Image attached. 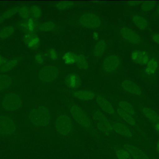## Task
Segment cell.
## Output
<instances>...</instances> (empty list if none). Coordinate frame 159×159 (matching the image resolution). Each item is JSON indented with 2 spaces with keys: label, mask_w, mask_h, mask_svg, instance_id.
I'll list each match as a JSON object with an SVG mask.
<instances>
[{
  "label": "cell",
  "mask_w": 159,
  "mask_h": 159,
  "mask_svg": "<svg viewBox=\"0 0 159 159\" xmlns=\"http://www.w3.org/2000/svg\"><path fill=\"white\" fill-rule=\"evenodd\" d=\"M29 119L32 124L39 128L47 127L51 120V114L49 110L45 106H40L31 110Z\"/></svg>",
  "instance_id": "obj_1"
},
{
  "label": "cell",
  "mask_w": 159,
  "mask_h": 159,
  "mask_svg": "<svg viewBox=\"0 0 159 159\" xmlns=\"http://www.w3.org/2000/svg\"><path fill=\"white\" fill-rule=\"evenodd\" d=\"M55 128L59 134L62 136H68L73 131V123L69 116L61 114L56 119Z\"/></svg>",
  "instance_id": "obj_2"
},
{
  "label": "cell",
  "mask_w": 159,
  "mask_h": 159,
  "mask_svg": "<svg viewBox=\"0 0 159 159\" xmlns=\"http://www.w3.org/2000/svg\"><path fill=\"white\" fill-rule=\"evenodd\" d=\"M22 105V100L18 94L14 92L7 93L3 98L2 106L5 110L14 112L18 110Z\"/></svg>",
  "instance_id": "obj_3"
},
{
  "label": "cell",
  "mask_w": 159,
  "mask_h": 159,
  "mask_svg": "<svg viewBox=\"0 0 159 159\" xmlns=\"http://www.w3.org/2000/svg\"><path fill=\"white\" fill-rule=\"evenodd\" d=\"M72 116L77 123L84 129L90 128V120L84 111L78 105H72L70 107Z\"/></svg>",
  "instance_id": "obj_4"
},
{
  "label": "cell",
  "mask_w": 159,
  "mask_h": 159,
  "mask_svg": "<svg viewBox=\"0 0 159 159\" xmlns=\"http://www.w3.org/2000/svg\"><path fill=\"white\" fill-rule=\"evenodd\" d=\"M78 21L80 26L88 29H97L102 24L101 18L97 15L91 13L82 14L80 16Z\"/></svg>",
  "instance_id": "obj_5"
},
{
  "label": "cell",
  "mask_w": 159,
  "mask_h": 159,
  "mask_svg": "<svg viewBox=\"0 0 159 159\" xmlns=\"http://www.w3.org/2000/svg\"><path fill=\"white\" fill-rule=\"evenodd\" d=\"M59 70L54 65H46L42 68L38 73V77L44 82H52L58 77Z\"/></svg>",
  "instance_id": "obj_6"
},
{
  "label": "cell",
  "mask_w": 159,
  "mask_h": 159,
  "mask_svg": "<svg viewBox=\"0 0 159 159\" xmlns=\"http://www.w3.org/2000/svg\"><path fill=\"white\" fill-rule=\"evenodd\" d=\"M93 119L98 129L102 132L107 134H110L112 132L113 125L103 113L101 111H96L93 115Z\"/></svg>",
  "instance_id": "obj_7"
},
{
  "label": "cell",
  "mask_w": 159,
  "mask_h": 159,
  "mask_svg": "<svg viewBox=\"0 0 159 159\" xmlns=\"http://www.w3.org/2000/svg\"><path fill=\"white\" fill-rule=\"evenodd\" d=\"M16 130V125L12 119L7 116H0V135L10 136Z\"/></svg>",
  "instance_id": "obj_8"
},
{
  "label": "cell",
  "mask_w": 159,
  "mask_h": 159,
  "mask_svg": "<svg viewBox=\"0 0 159 159\" xmlns=\"http://www.w3.org/2000/svg\"><path fill=\"white\" fill-rule=\"evenodd\" d=\"M120 59L116 55L112 54L107 56L103 62V69L107 73L112 72L116 71L120 65Z\"/></svg>",
  "instance_id": "obj_9"
},
{
  "label": "cell",
  "mask_w": 159,
  "mask_h": 159,
  "mask_svg": "<svg viewBox=\"0 0 159 159\" xmlns=\"http://www.w3.org/2000/svg\"><path fill=\"white\" fill-rule=\"evenodd\" d=\"M120 34L123 39L133 44H138L142 41L140 35L130 28L123 27L120 29Z\"/></svg>",
  "instance_id": "obj_10"
},
{
  "label": "cell",
  "mask_w": 159,
  "mask_h": 159,
  "mask_svg": "<svg viewBox=\"0 0 159 159\" xmlns=\"http://www.w3.org/2000/svg\"><path fill=\"white\" fill-rule=\"evenodd\" d=\"M22 40L29 49L33 50L37 49L41 44L40 38L34 33H25L23 35Z\"/></svg>",
  "instance_id": "obj_11"
},
{
  "label": "cell",
  "mask_w": 159,
  "mask_h": 159,
  "mask_svg": "<svg viewBox=\"0 0 159 159\" xmlns=\"http://www.w3.org/2000/svg\"><path fill=\"white\" fill-rule=\"evenodd\" d=\"M132 61L136 64L145 65L149 60V56L146 51L136 50L133 51L131 55Z\"/></svg>",
  "instance_id": "obj_12"
},
{
  "label": "cell",
  "mask_w": 159,
  "mask_h": 159,
  "mask_svg": "<svg viewBox=\"0 0 159 159\" xmlns=\"http://www.w3.org/2000/svg\"><path fill=\"white\" fill-rule=\"evenodd\" d=\"M96 101L100 108L105 113L110 115L115 114V108L106 98L102 95H98L96 98Z\"/></svg>",
  "instance_id": "obj_13"
},
{
  "label": "cell",
  "mask_w": 159,
  "mask_h": 159,
  "mask_svg": "<svg viewBox=\"0 0 159 159\" xmlns=\"http://www.w3.org/2000/svg\"><path fill=\"white\" fill-rule=\"evenodd\" d=\"M121 87L122 88L129 93L136 96H140L142 94L141 89L138 85H136L134 82L131 80H123L121 82Z\"/></svg>",
  "instance_id": "obj_14"
},
{
  "label": "cell",
  "mask_w": 159,
  "mask_h": 159,
  "mask_svg": "<svg viewBox=\"0 0 159 159\" xmlns=\"http://www.w3.org/2000/svg\"><path fill=\"white\" fill-rule=\"evenodd\" d=\"M124 149L129 153L130 157L134 159H149L143 151L132 145H125Z\"/></svg>",
  "instance_id": "obj_15"
},
{
  "label": "cell",
  "mask_w": 159,
  "mask_h": 159,
  "mask_svg": "<svg viewBox=\"0 0 159 159\" xmlns=\"http://www.w3.org/2000/svg\"><path fill=\"white\" fill-rule=\"evenodd\" d=\"M65 84L68 87L71 89H77L81 85V79L78 75L75 73H70L66 77Z\"/></svg>",
  "instance_id": "obj_16"
},
{
  "label": "cell",
  "mask_w": 159,
  "mask_h": 159,
  "mask_svg": "<svg viewBox=\"0 0 159 159\" xmlns=\"http://www.w3.org/2000/svg\"><path fill=\"white\" fill-rule=\"evenodd\" d=\"M113 130L118 134L127 138L132 137L133 134L128 126L123 123L116 122L113 124Z\"/></svg>",
  "instance_id": "obj_17"
},
{
  "label": "cell",
  "mask_w": 159,
  "mask_h": 159,
  "mask_svg": "<svg viewBox=\"0 0 159 159\" xmlns=\"http://www.w3.org/2000/svg\"><path fill=\"white\" fill-rule=\"evenodd\" d=\"M19 27L23 31L27 33H34L36 29V24L34 19L30 18L26 20L20 21Z\"/></svg>",
  "instance_id": "obj_18"
},
{
  "label": "cell",
  "mask_w": 159,
  "mask_h": 159,
  "mask_svg": "<svg viewBox=\"0 0 159 159\" xmlns=\"http://www.w3.org/2000/svg\"><path fill=\"white\" fill-rule=\"evenodd\" d=\"M73 95L76 99L85 101H91L95 96V93L89 90L76 91L74 92Z\"/></svg>",
  "instance_id": "obj_19"
},
{
  "label": "cell",
  "mask_w": 159,
  "mask_h": 159,
  "mask_svg": "<svg viewBox=\"0 0 159 159\" xmlns=\"http://www.w3.org/2000/svg\"><path fill=\"white\" fill-rule=\"evenodd\" d=\"M143 112L145 116L152 123L155 124L159 123V115L153 109L148 107H144Z\"/></svg>",
  "instance_id": "obj_20"
},
{
  "label": "cell",
  "mask_w": 159,
  "mask_h": 159,
  "mask_svg": "<svg viewBox=\"0 0 159 159\" xmlns=\"http://www.w3.org/2000/svg\"><path fill=\"white\" fill-rule=\"evenodd\" d=\"M107 49L106 42L103 39L99 40L95 44L93 49V55L95 57H100L103 54Z\"/></svg>",
  "instance_id": "obj_21"
},
{
  "label": "cell",
  "mask_w": 159,
  "mask_h": 159,
  "mask_svg": "<svg viewBox=\"0 0 159 159\" xmlns=\"http://www.w3.org/2000/svg\"><path fill=\"white\" fill-rule=\"evenodd\" d=\"M132 21L136 27L141 30H145L148 27V22L147 20L138 15H135L133 16Z\"/></svg>",
  "instance_id": "obj_22"
},
{
  "label": "cell",
  "mask_w": 159,
  "mask_h": 159,
  "mask_svg": "<svg viewBox=\"0 0 159 159\" xmlns=\"http://www.w3.org/2000/svg\"><path fill=\"white\" fill-rule=\"evenodd\" d=\"M159 66L157 60L155 58H152L148 61L145 69V72L148 75H152L157 72Z\"/></svg>",
  "instance_id": "obj_23"
},
{
  "label": "cell",
  "mask_w": 159,
  "mask_h": 159,
  "mask_svg": "<svg viewBox=\"0 0 159 159\" xmlns=\"http://www.w3.org/2000/svg\"><path fill=\"white\" fill-rule=\"evenodd\" d=\"M18 63V60L16 58L8 61L0 67V72L5 73L10 72L17 65Z\"/></svg>",
  "instance_id": "obj_24"
},
{
  "label": "cell",
  "mask_w": 159,
  "mask_h": 159,
  "mask_svg": "<svg viewBox=\"0 0 159 159\" xmlns=\"http://www.w3.org/2000/svg\"><path fill=\"white\" fill-rule=\"evenodd\" d=\"M13 80L7 75H0V91L7 89L11 87Z\"/></svg>",
  "instance_id": "obj_25"
},
{
  "label": "cell",
  "mask_w": 159,
  "mask_h": 159,
  "mask_svg": "<svg viewBox=\"0 0 159 159\" xmlns=\"http://www.w3.org/2000/svg\"><path fill=\"white\" fill-rule=\"evenodd\" d=\"M117 112L119 115L128 124L131 126H134L136 125V121L132 115L126 113L119 108L117 109Z\"/></svg>",
  "instance_id": "obj_26"
},
{
  "label": "cell",
  "mask_w": 159,
  "mask_h": 159,
  "mask_svg": "<svg viewBox=\"0 0 159 159\" xmlns=\"http://www.w3.org/2000/svg\"><path fill=\"white\" fill-rule=\"evenodd\" d=\"M19 7H12L6 11L0 16V24L2 23L6 20L8 19L17 14L18 12Z\"/></svg>",
  "instance_id": "obj_27"
},
{
  "label": "cell",
  "mask_w": 159,
  "mask_h": 159,
  "mask_svg": "<svg viewBox=\"0 0 159 159\" xmlns=\"http://www.w3.org/2000/svg\"><path fill=\"white\" fill-rule=\"evenodd\" d=\"M15 32V29L13 26H5L0 30V39H7L12 36Z\"/></svg>",
  "instance_id": "obj_28"
},
{
  "label": "cell",
  "mask_w": 159,
  "mask_h": 159,
  "mask_svg": "<svg viewBox=\"0 0 159 159\" xmlns=\"http://www.w3.org/2000/svg\"><path fill=\"white\" fill-rule=\"evenodd\" d=\"M118 105L119 108L126 113L130 114L132 116L135 115V110L133 106L128 102L124 101H120L119 102Z\"/></svg>",
  "instance_id": "obj_29"
},
{
  "label": "cell",
  "mask_w": 159,
  "mask_h": 159,
  "mask_svg": "<svg viewBox=\"0 0 159 159\" xmlns=\"http://www.w3.org/2000/svg\"><path fill=\"white\" fill-rule=\"evenodd\" d=\"M56 25L52 21H46L41 23L38 26V29L41 32H50L56 29Z\"/></svg>",
  "instance_id": "obj_30"
},
{
  "label": "cell",
  "mask_w": 159,
  "mask_h": 159,
  "mask_svg": "<svg viewBox=\"0 0 159 159\" xmlns=\"http://www.w3.org/2000/svg\"><path fill=\"white\" fill-rule=\"evenodd\" d=\"M77 54L72 52H67L63 56L64 63L68 65H71L76 63Z\"/></svg>",
  "instance_id": "obj_31"
},
{
  "label": "cell",
  "mask_w": 159,
  "mask_h": 159,
  "mask_svg": "<svg viewBox=\"0 0 159 159\" xmlns=\"http://www.w3.org/2000/svg\"><path fill=\"white\" fill-rule=\"evenodd\" d=\"M76 65L78 68L82 70H86L89 68V65L88 61L83 55L77 54L76 60Z\"/></svg>",
  "instance_id": "obj_32"
},
{
  "label": "cell",
  "mask_w": 159,
  "mask_h": 159,
  "mask_svg": "<svg viewBox=\"0 0 159 159\" xmlns=\"http://www.w3.org/2000/svg\"><path fill=\"white\" fill-rule=\"evenodd\" d=\"M75 3L71 1H61L56 4V7L60 10H66L72 8Z\"/></svg>",
  "instance_id": "obj_33"
},
{
  "label": "cell",
  "mask_w": 159,
  "mask_h": 159,
  "mask_svg": "<svg viewBox=\"0 0 159 159\" xmlns=\"http://www.w3.org/2000/svg\"><path fill=\"white\" fill-rule=\"evenodd\" d=\"M18 13L19 16L24 20L28 19L31 16L30 8L27 6H22L20 7Z\"/></svg>",
  "instance_id": "obj_34"
},
{
  "label": "cell",
  "mask_w": 159,
  "mask_h": 159,
  "mask_svg": "<svg viewBox=\"0 0 159 159\" xmlns=\"http://www.w3.org/2000/svg\"><path fill=\"white\" fill-rule=\"evenodd\" d=\"M32 16L35 19H38L42 16V11L40 7L37 5H32L30 8Z\"/></svg>",
  "instance_id": "obj_35"
},
{
  "label": "cell",
  "mask_w": 159,
  "mask_h": 159,
  "mask_svg": "<svg viewBox=\"0 0 159 159\" xmlns=\"http://www.w3.org/2000/svg\"><path fill=\"white\" fill-rule=\"evenodd\" d=\"M157 2L155 1H146L142 3L141 8L144 12L152 10L156 7Z\"/></svg>",
  "instance_id": "obj_36"
},
{
  "label": "cell",
  "mask_w": 159,
  "mask_h": 159,
  "mask_svg": "<svg viewBox=\"0 0 159 159\" xmlns=\"http://www.w3.org/2000/svg\"><path fill=\"white\" fill-rule=\"evenodd\" d=\"M116 156L118 159H129L130 155L125 149H118L116 151Z\"/></svg>",
  "instance_id": "obj_37"
},
{
  "label": "cell",
  "mask_w": 159,
  "mask_h": 159,
  "mask_svg": "<svg viewBox=\"0 0 159 159\" xmlns=\"http://www.w3.org/2000/svg\"><path fill=\"white\" fill-rule=\"evenodd\" d=\"M48 55L52 60L56 61L58 58V54L55 49H50L48 52Z\"/></svg>",
  "instance_id": "obj_38"
},
{
  "label": "cell",
  "mask_w": 159,
  "mask_h": 159,
  "mask_svg": "<svg viewBox=\"0 0 159 159\" xmlns=\"http://www.w3.org/2000/svg\"><path fill=\"white\" fill-rule=\"evenodd\" d=\"M34 59L37 64L42 65L44 63L45 59L43 55L41 53H38L35 54L34 57Z\"/></svg>",
  "instance_id": "obj_39"
},
{
  "label": "cell",
  "mask_w": 159,
  "mask_h": 159,
  "mask_svg": "<svg viewBox=\"0 0 159 159\" xmlns=\"http://www.w3.org/2000/svg\"><path fill=\"white\" fill-rule=\"evenodd\" d=\"M152 40L155 43L159 45V33L154 34L152 36Z\"/></svg>",
  "instance_id": "obj_40"
},
{
  "label": "cell",
  "mask_w": 159,
  "mask_h": 159,
  "mask_svg": "<svg viewBox=\"0 0 159 159\" xmlns=\"http://www.w3.org/2000/svg\"><path fill=\"white\" fill-rule=\"evenodd\" d=\"M141 1H129L127 2L129 5L131 6H135L138 5L142 3Z\"/></svg>",
  "instance_id": "obj_41"
},
{
  "label": "cell",
  "mask_w": 159,
  "mask_h": 159,
  "mask_svg": "<svg viewBox=\"0 0 159 159\" xmlns=\"http://www.w3.org/2000/svg\"><path fill=\"white\" fill-rule=\"evenodd\" d=\"M93 37L95 40H98L99 39V34L97 32H93Z\"/></svg>",
  "instance_id": "obj_42"
},
{
  "label": "cell",
  "mask_w": 159,
  "mask_h": 159,
  "mask_svg": "<svg viewBox=\"0 0 159 159\" xmlns=\"http://www.w3.org/2000/svg\"><path fill=\"white\" fill-rule=\"evenodd\" d=\"M155 129L159 133V123L155 124Z\"/></svg>",
  "instance_id": "obj_43"
},
{
  "label": "cell",
  "mask_w": 159,
  "mask_h": 159,
  "mask_svg": "<svg viewBox=\"0 0 159 159\" xmlns=\"http://www.w3.org/2000/svg\"><path fill=\"white\" fill-rule=\"evenodd\" d=\"M3 64V60L2 57L1 56V54H0V67L2 66V65Z\"/></svg>",
  "instance_id": "obj_44"
},
{
  "label": "cell",
  "mask_w": 159,
  "mask_h": 159,
  "mask_svg": "<svg viewBox=\"0 0 159 159\" xmlns=\"http://www.w3.org/2000/svg\"><path fill=\"white\" fill-rule=\"evenodd\" d=\"M157 149L158 151L159 152V140L158 141L157 143Z\"/></svg>",
  "instance_id": "obj_45"
},
{
  "label": "cell",
  "mask_w": 159,
  "mask_h": 159,
  "mask_svg": "<svg viewBox=\"0 0 159 159\" xmlns=\"http://www.w3.org/2000/svg\"><path fill=\"white\" fill-rule=\"evenodd\" d=\"M157 13L159 15V5L158 6L157 8Z\"/></svg>",
  "instance_id": "obj_46"
}]
</instances>
